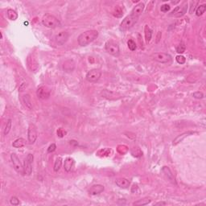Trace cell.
I'll use <instances>...</instances> for the list:
<instances>
[{
  "mask_svg": "<svg viewBox=\"0 0 206 206\" xmlns=\"http://www.w3.org/2000/svg\"><path fill=\"white\" fill-rule=\"evenodd\" d=\"M98 36V32L96 30H89L82 33L77 38L78 44L82 47H85L89 44Z\"/></svg>",
  "mask_w": 206,
  "mask_h": 206,
  "instance_id": "cell-1",
  "label": "cell"
},
{
  "mask_svg": "<svg viewBox=\"0 0 206 206\" xmlns=\"http://www.w3.org/2000/svg\"><path fill=\"white\" fill-rule=\"evenodd\" d=\"M42 24L45 26L46 27H49V28H55V27L60 26L61 23L56 16L51 15V14H47V15L43 16Z\"/></svg>",
  "mask_w": 206,
  "mask_h": 206,
  "instance_id": "cell-2",
  "label": "cell"
},
{
  "mask_svg": "<svg viewBox=\"0 0 206 206\" xmlns=\"http://www.w3.org/2000/svg\"><path fill=\"white\" fill-rule=\"evenodd\" d=\"M138 21V18L134 17L132 15H128L122 20V22L120 24V30L122 31H127V30L130 29Z\"/></svg>",
  "mask_w": 206,
  "mask_h": 206,
  "instance_id": "cell-3",
  "label": "cell"
},
{
  "mask_svg": "<svg viewBox=\"0 0 206 206\" xmlns=\"http://www.w3.org/2000/svg\"><path fill=\"white\" fill-rule=\"evenodd\" d=\"M105 48H106V51L109 53L110 55H112L114 57H118L119 55V52H120V50H119V46L117 43H115L113 40H109L106 43V45H105Z\"/></svg>",
  "mask_w": 206,
  "mask_h": 206,
  "instance_id": "cell-4",
  "label": "cell"
},
{
  "mask_svg": "<svg viewBox=\"0 0 206 206\" xmlns=\"http://www.w3.org/2000/svg\"><path fill=\"white\" fill-rule=\"evenodd\" d=\"M154 61H158L161 64H170L172 63V57L167 53L164 52H157L153 55Z\"/></svg>",
  "mask_w": 206,
  "mask_h": 206,
  "instance_id": "cell-5",
  "label": "cell"
},
{
  "mask_svg": "<svg viewBox=\"0 0 206 206\" xmlns=\"http://www.w3.org/2000/svg\"><path fill=\"white\" fill-rule=\"evenodd\" d=\"M101 76H102V72L100 70L94 69H91L90 71H89L86 74L85 78L87 80V82L94 83V82H97L100 79Z\"/></svg>",
  "mask_w": 206,
  "mask_h": 206,
  "instance_id": "cell-6",
  "label": "cell"
},
{
  "mask_svg": "<svg viewBox=\"0 0 206 206\" xmlns=\"http://www.w3.org/2000/svg\"><path fill=\"white\" fill-rule=\"evenodd\" d=\"M11 162H12L13 167H14V169L19 174H24V167L22 166V164L19 159L17 156V154L15 153H12L11 154Z\"/></svg>",
  "mask_w": 206,
  "mask_h": 206,
  "instance_id": "cell-7",
  "label": "cell"
},
{
  "mask_svg": "<svg viewBox=\"0 0 206 206\" xmlns=\"http://www.w3.org/2000/svg\"><path fill=\"white\" fill-rule=\"evenodd\" d=\"M37 130L36 127L34 124H30L28 127L27 130V138H28V142L30 144H33L36 142L37 139Z\"/></svg>",
  "mask_w": 206,
  "mask_h": 206,
  "instance_id": "cell-8",
  "label": "cell"
},
{
  "mask_svg": "<svg viewBox=\"0 0 206 206\" xmlns=\"http://www.w3.org/2000/svg\"><path fill=\"white\" fill-rule=\"evenodd\" d=\"M187 9H188V3H185L182 6H176L169 15L174 17H181L187 12Z\"/></svg>",
  "mask_w": 206,
  "mask_h": 206,
  "instance_id": "cell-9",
  "label": "cell"
},
{
  "mask_svg": "<svg viewBox=\"0 0 206 206\" xmlns=\"http://www.w3.org/2000/svg\"><path fill=\"white\" fill-rule=\"evenodd\" d=\"M69 37V34L67 31H61L55 36V41L58 45H63L67 42V40Z\"/></svg>",
  "mask_w": 206,
  "mask_h": 206,
  "instance_id": "cell-10",
  "label": "cell"
},
{
  "mask_svg": "<svg viewBox=\"0 0 206 206\" xmlns=\"http://www.w3.org/2000/svg\"><path fill=\"white\" fill-rule=\"evenodd\" d=\"M36 94L40 99H47L50 97V90L45 86H40L37 89Z\"/></svg>",
  "mask_w": 206,
  "mask_h": 206,
  "instance_id": "cell-11",
  "label": "cell"
},
{
  "mask_svg": "<svg viewBox=\"0 0 206 206\" xmlns=\"http://www.w3.org/2000/svg\"><path fill=\"white\" fill-rule=\"evenodd\" d=\"M144 7H145V5H144L143 3H138L136 6H134V8L131 11V13H130V15H132L134 17H136V18H139V15L143 11Z\"/></svg>",
  "mask_w": 206,
  "mask_h": 206,
  "instance_id": "cell-12",
  "label": "cell"
},
{
  "mask_svg": "<svg viewBox=\"0 0 206 206\" xmlns=\"http://www.w3.org/2000/svg\"><path fill=\"white\" fill-rule=\"evenodd\" d=\"M104 189H105V188H104V186H103V185H93V186L89 188V192L90 195L94 196V195H97V194L102 193V192L104 191Z\"/></svg>",
  "mask_w": 206,
  "mask_h": 206,
  "instance_id": "cell-13",
  "label": "cell"
},
{
  "mask_svg": "<svg viewBox=\"0 0 206 206\" xmlns=\"http://www.w3.org/2000/svg\"><path fill=\"white\" fill-rule=\"evenodd\" d=\"M194 133H195V132H193V131H187V132H185V133L180 134V135H178V136L176 137L175 139L173 140L172 144L174 146L177 145L178 143H180L181 141H183V139H185L186 137L189 136V135H191V134H193Z\"/></svg>",
  "mask_w": 206,
  "mask_h": 206,
  "instance_id": "cell-14",
  "label": "cell"
},
{
  "mask_svg": "<svg viewBox=\"0 0 206 206\" xmlns=\"http://www.w3.org/2000/svg\"><path fill=\"white\" fill-rule=\"evenodd\" d=\"M74 164H75V161H74V160H73V158H71V157L66 158V159H65V160H64V170L66 171L67 172H70V171L72 170V168H73Z\"/></svg>",
  "mask_w": 206,
  "mask_h": 206,
  "instance_id": "cell-15",
  "label": "cell"
},
{
  "mask_svg": "<svg viewBox=\"0 0 206 206\" xmlns=\"http://www.w3.org/2000/svg\"><path fill=\"white\" fill-rule=\"evenodd\" d=\"M162 172L164 173V175L167 176V178L170 181L173 183V184H176V180H175V177L173 176L172 172H171V170L168 167H164L162 168Z\"/></svg>",
  "mask_w": 206,
  "mask_h": 206,
  "instance_id": "cell-16",
  "label": "cell"
},
{
  "mask_svg": "<svg viewBox=\"0 0 206 206\" xmlns=\"http://www.w3.org/2000/svg\"><path fill=\"white\" fill-rule=\"evenodd\" d=\"M116 185L118 187L122 188H127L130 185V181L129 180L125 179V178H120L116 180Z\"/></svg>",
  "mask_w": 206,
  "mask_h": 206,
  "instance_id": "cell-17",
  "label": "cell"
},
{
  "mask_svg": "<svg viewBox=\"0 0 206 206\" xmlns=\"http://www.w3.org/2000/svg\"><path fill=\"white\" fill-rule=\"evenodd\" d=\"M24 172L25 175H27V176H30L32 172L31 163H30L27 159L25 160L24 163Z\"/></svg>",
  "mask_w": 206,
  "mask_h": 206,
  "instance_id": "cell-18",
  "label": "cell"
},
{
  "mask_svg": "<svg viewBox=\"0 0 206 206\" xmlns=\"http://www.w3.org/2000/svg\"><path fill=\"white\" fill-rule=\"evenodd\" d=\"M25 145H26V140L23 138H19V139H15L12 143V146L15 148H20V147H24Z\"/></svg>",
  "mask_w": 206,
  "mask_h": 206,
  "instance_id": "cell-19",
  "label": "cell"
},
{
  "mask_svg": "<svg viewBox=\"0 0 206 206\" xmlns=\"http://www.w3.org/2000/svg\"><path fill=\"white\" fill-rule=\"evenodd\" d=\"M144 31H145V39L146 42L149 43L151 41L152 36V29L148 27V25H146L144 27Z\"/></svg>",
  "mask_w": 206,
  "mask_h": 206,
  "instance_id": "cell-20",
  "label": "cell"
},
{
  "mask_svg": "<svg viewBox=\"0 0 206 206\" xmlns=\"http://www.w3.org/2000/svg\"><path fill=\"white\" fill-rule=\"evenodd\" d=\"M113 14L114 16L118 17V18H121L122 16L123 15V10L120 6H116L114 7V10L113 11Z\"/></svg>",
  "mask_w": 206,
  "mask_h": 206,
  "instance_id": "cell-21",
  "label": "cell"
},
{
  "mask_svg": "<svg viewBox=\"0 0 206 206\" xmlns=\"http://www.w3.org/2000/svg\"><path fill=\"white\" fill-rule=\"evenodd\" d=\"M6 14H7V17H8L9 19H11V20H16L17 18H18V14L12 9L7 10Z\"/></svg>",
  "mask_w": 206,
  "mask_h": 206,
  "instance_id": "cell-22",
  "label": "cell"
},
{
  "mask_svg": "<svg viewBox=\"0 0 206 206\" xmlns=\"http://www.w3.org/2000/svg\"><path fill=\"white\" fill-rule=\"evenodd\" d=\"M152 200H149V199H142V200H138L137 201H134L133 203V205H138V206H143L147 205L148 204L151 203Z\"/></svg>",
  "mask_w": 206,
  "mask_h": 206,
  "instance_id": "cell-23",
  "label": "cell"
},
{
  "mask_svg": "<svg viewBox=\"0 0 206 206\" xmlns=\"http://www.w3.org/2000/svg\"><path fill=\"white\" fill-rule=\"evenodd\" d=\"M206 10V5L205 4H201V5H200V6H197V10H196V15H197V16H200V15H202L205 13V11Z\"/></svg>",
  "mask_w": 206,
  "mask_h": 206,
  "instance_id": "cell-24",
  "label": "cell"
},
{
  "mask_svg": "<svg viewBox=\"0 0 206 206\" xmlns=\"http://www.w3.org/2000/svg\"><path fill=\"white\" fill-rule=\"evenodd\" d=\"M61 164H62V159H61V157H57L56 159V161H55L54 164V167H53L55 172H58V171L60 170V168H61Z\"/></svg>",
  "mask_w": 206,
  "mask_h": 206,
  "instance_id": "cell-25",
  "label": "cell"
},
{
  "mask_svg": "<svg viewBox=\"0 0 206 206\" xmlns=\"http://www.w3.org/2000/svg\"><path fill=\"white\" fill-rule=\"evenodd\" d=\"M24 101L26 106L29 108V109H32V105H31V97L28 94H26L24 96Z\"/></svg>",
  "mask_w": 206,
  "mask_h": 206,
  "instance_id": "cell-26",
  "label": "cell"
},
{
  "mask_svg": "<svg viewBox=\"0 0 206 206\" xmlns=\"http://www.w3.org/2000/svg\"><path fill=\"white\" fill-rule=\"evenodd\" d=\"M127 45L130 51H134V50L136 49V44H135V42H134V40H132V39H129V40H128Z\"/></svg>",
  "mask_w": 206,
  "mask_h": 206,
  "instance_id": "cell-27",
  "label": "cell"
},
{
  "mask_svg": "<svg viewBox=\"0 0 206 206\" xmlns=\"http://www.w3.org/2000/svg\"><path fill=\"white\" fill-rule=\"evenodd\" d=\"M185 49H186V46H185V44H184V43H181V44H180L179 45L176 47V51L178 52V53H183V52H185Z\"/></svg>",
  "mask_w": 206,
  "mask_h": 206,
  "instance_id": "cell-28",
  "label": "cell"
},
{
  "mask_svg": "<svg viewBox=\"0 0 206 206\" xmlns=\"http://www.w3.org/2000/svg\"><path fill=\"white\" fill-rule=\"evenodd\" d=\"M11 129V120L9 119V120L7 121V122H6V127H5V130H4V134H5V135L8 134Z\"/></svg>",
  "mask_w": 206,
  "mask_h": 206,
  "instance_id": "cell-29",
  "label": "cell"
},
{
  "mask_svg": "<svg viewBox=\"0 0 206 206\" xmlns=\"http://www.w3.org/2000/svg\"><path fill=\"white\" fill-rule=\"evenodd\" d=\"M176 61H177V63L180 64H184L185 62H186V59L185 58V57L180 56V55H179V56H177V57H176Z\"/></svg>",
  "mask_w": 206,
  "mask_h": 206,
  "instance_id": "cell-30",
  "label": "cell"
},
{
  "mask_svg": "<svg viewBox=\"0 0 206 206\" xmlns=\"http://www.w3.org/2000/svg\"><path fill=\"white\" fill-rule=\"evenodd\" d=\"M192 96H193V97H195V98H197V99H201V98H203L204 97V94L202 92L197 91V92L193 93Z\"/></svg>",
  "mask_w": 206,
  "mask_h": 206,
  "instance_id": "cell-31",
  "label": "cell"
},
{
  "mask_svg": "<svg viewBox=\"0 0 206 206\" xmlns=\"http://www.w3.org/2000/svg\"><path fill=\"white\" fill-rule=\"evenodd\" d=\"M10 203L12 205H19V200L17 197H13L11 198Z\"/></svg>",
  "mask_w": 206,
  "mask_h": 206,
  "instance_id": "cell-32",
  "label": "cell"
},
{
  "mask_svg": "<svg viewBox=\"0 0 206 206\" xmlns=\"http://www.w3.org/2000/svg\"><path fill=\"white\" fill-rule=\"evenodd\" d=\"M170 8H171V7H170V6L168 4H164V5L161 6L160 10L162 12H167L170 10Z\"/></svg>",
  "mask_w": 206,
  "mask_h": 206,
  "instance_id": "cell-33",
  "label": "cell"
},
{
  "mask_svg": "<svg viewBox=\"0 0 206 206\" xmlns=\"http://www.w3.org/2000/svg\"><path fill=\"white\" fill-rule=\"evenodd\" d=\"M56 149H57L56 144H55V143H51V145L49 147V148H48V152H49V153H52V152L56 151Z\"/></svg>",
  "mask_w": 206,
  "mask_h": 206,
  "instance_id": "cell-34",
  "label": "cell"
},
{
  "mask_svg": "<svg viewBox=\"0 0 206 206\" xmlns=\"http://www.w3.org/2000/svg\"><path fill=\"white\" fill-rule=\"evenodd\" d=\"M27 160L29 161L30 163H31L32 164V162H33V160H34V156H33V154H27Z\"/></svg>",
  "mask_w": 206,
  "mask_h": 206,
  "instance_id": "cell-35",
  "label": "cell"
},
{
  "mask_svg": "<svg viewBox=\"0 0 206 206\" xmlns=\"http://www.w3.org/2000/svg\"><path fill=\"white\" fill-rule=\"evenodd\" d=\"M57 134L60 137H63L64 134H65V131H64V130L61 128V129H59V130L57 131Z\"/></svg>",
  "mask_w": 206,
  "mask_h": 206,
  "instance_id": "cell-36",
  "label": "cell"
},
{
  "mask_svg": "<svg viewBox=\"0 0 206 206\" xmlns=\"http://www.w3.org/2000/svg\"><path fill=\"white\" fill-rule=\"evenodd\" d=\"M166 204H167L166 202H158L155 204V205H165Z\"/></svg>",
  "mask_w": 206,
  "mask_h": 206,
  "instance_id": "cell-37",
  "label": "cell"
}]
</instances>
